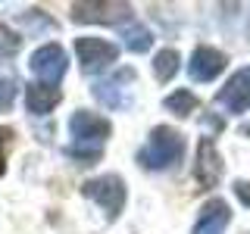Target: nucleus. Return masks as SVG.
I'll list each match as a JSON object with an SVG mask.
<instances>
[{
    "label": "nucleus",
    "mask_w": 250,
    "mask_h": 234,
    "mask_svg": "<svg viewBox=\"0 0 250 234\" xmlns=\"http://www.w3.org/2000/svg\"><path fill=\"white\" fill-rule=\"evenodd\" d=\"M234 197L244 206H250V181H234Z\"/></svg>",
    "instance_id": "aec40b11"
},
{
    "label": "nucleus",
    "mask_w": 250,
    "mask_h": 234,
    "mask_svg": "<svg viewBox=\"0 0 250 234\" xmlns=\"http://www.w3.org/2000/svg\"><path fill=\"white\" fill-rule=\"evenodd\" d=\"M69 131H72V147H66V153L78 166H94L104 153V140L109 137L113 125L91 109H78L69 119Z\"/></svg>",
    "instance_id": "f257e3e1"
},
{
    "label": "nucleus",
    "mask_w": 250,
    "mask_h": 234,
    "mask_svg": "<svg viewBox=\"0 0 250 234\" xmlns=\"http://www.w3.org/2000/svg\"><path fill=\"white\" fill-rule=\"evenodd\" d=\"M194 178L200 187H216L222 178V156H219L213 137H200L197 159H194Z\"/></svg>",
    "instance_id": "0eeeda50"
},
{
    "label": "nucleus",
    "mask_w": 250,
    "mask_h": 234,
    "mask_svg": "<svg viewBox=\"0 0 250 234\" xmlns=\"http://www.w3.org/2000/svg\"><path fill=\"white\" fill-rule=\"evenodd\" d=\"M60 100H62V91L57 88V84L38 81V84H28V88H25V103H28V113L31 116L53 113V106H57Z\"/></svg>",
    "instance_id": "f8f14e48"
},
{
    "label": "nucleus",
    "mask_w": 250,
    "mask_h": 234,
    "mask_svg": "<svg viewBox=\"0 0 250 234\" xmlns=\"http://www.w3.org/2000/svg\"><path fill=\"white\" fill-rule=\"evenodd\" d=\"M66 50H62L60 44H44L38 47L35 53H31V72H35L38 78H44V84L50 81H60L62 75H66Z\"/></svg>",
    "instance_id": "423d86ee"
},
{
    "label": "nucleus",
    "mask_w": 250,
    "mask_h": 234,
    "mask_svg": "<svg viewBox=\"0 0 250 234\" xmlns=\"http://www.w3.org/2000/svg\"><path fill=\"white\" fill-rule=\"evenodd\" d=\"M16 94H19V81L13 75H0V109H13Z\"/></svg>",
    "instance_id": "f3484780"
},
{
    "label": "nucleus",
    "mask_w": 250,
    "mask_h": 234,
    "mask_svg": "<svg viewBox=\"0 0 250 234\" xmlns=\"http://www.w3.org/2000/svg\"><path fill=\"white\" fill-rule=\"evenodd\" d=\"M10 144H13V128L0 125V175L6 172V153H10Z\"/></svg>",
    "instance_id": "a211bd4d"
},
{
    "label": "nucleus",
    "mask_w": 250,
    "mask_h": 234,
    "mask_svg": "<svg viewBox=\"0 0 250 234\" xmlns=\"http://www.w3.org/2000/svg\"><path fill=\"white\" fill-rule=\"evenodd\" d=\"M19 22H22L25 28H31V31L38 28V22H41V25H53L50 19H44V13H41V10H28V13H22V16H19Z\"/></svg>",
    "instance_id": "6ab92c4d"
},
{
    "label": "nucleus",
    "mask_w": 250,
    "mask_h": 234,
    "mask_svg": "<svg viewBox=\"0 0 250 234\" xmlns=\"http://www.w3.org/2000/svg\"><path fill=\"white\" fill-rule=\"evenodd\" d=\"M163 106L169 109V113H175V116H191L194 109H197V97H194L191 91H175V94H169L166 100H163Z\"/></svg>",
    "instance_id": "2eb2a0df"
},
{
    "label": "nucleus",
    "mask_w": 250,
    "mask_h": 234,
    "mask_svg": "<svg viewBox=\"0 0 250 234\" xmlns=\"http://www.w3.org/2000/svg\"><path fill=\"white\" fill-rule=\"evenodd\" d=\"M225 62H229V57H225L222 50H216V47H197V50L191 53V62H188V75L194 78V81H213V78L225 69Z\"/></svg>",
    "instance_id": "9d476101"
},
{
    "label": "nucleus",
    "mask_w": 250,
    "mask_h": 234,
    "mask_svg": "<svg viewBox=\"0 0 250 234\" xmlns=\"http://www.w3.org/2000/svg\"><path fill=\"white\" fill-rule=\"evenodd\" d=\"M185 156V137L182 131L169 128V125H156L150 131V140L138 150V162L147 172H166Z\"/></svg>",
    "instance_id": "f03ea898"
},
{
    "label": "nucleus",
    "mask_w": 250,
    "mask_h": 234,
    "mask_svg": "<svg viewBox=\"0 0 250 234\" xmlns=\"http://www.w3.org/2000/svg\"><path fill=\"white\" fill-rule=\"evenodd\" d=\"M125 19H131V3H122V0H84V3H72V22L119 25Z\"/></svg>",
    "instance_id": "20e7f679"
},
{
    "label": "nucleus",
    "mask_w": 250,
    "mask_h": 234,
    "mask_svg": "<svg viewBox=\"0 0 250 234\" xmlns=\"http://www.w3.org/2000/svg\"><path fill=\"white\" fill-rule=\"evenodd\" d=\"M122 38H125V47H128L131 53H147L153 44V35L147 25H141V22H131V25L122 28Z\"/></svg>",
    "instance_id": "ddd939ff"
},
{
    "label": "nucleus",
    "mask_w": 250,
    "mask_h": 234,
    "mask_svg": "<svg viewBox=\"0 0 250 234\" xmlns=\"http://www.w3.org/2000/svg\"><path fill=\"white\" fill-rule=\"evenodd\" d=\"M229 222H231V209H229V203L216 197V200H209L207 206L200 209V218H197V225H194V231H191V234H225Z\"/></svg>",
    "instance_id": "9b49d317"
},
{
    "label": "nucleus",
    "mask_w": 250,
    "mask_h": 234,
    "mask_svg": "<svg viewBox=\"0 0 250 234\" xmlns=\"http://www.w3.org/2000/svg\"><path fill=\"white\" fill-rule=\"evenodd\" d=\"M216 103L225 106L231 116L244 113L250 106V69H238V72L225 81V88L216 94Z\"/></svg>",
    "instance_id": "1a4fd4ad"
},
{
    "label": "nucleus",
    "mask_w": 250,
    "mask_h": 234,
    "mask_svg": "<svg viewBox=\"0 0 250 234\" xmlns=\"http://www.w3.org/2000/svg\"><path fill=\"white\" fill-rule=\"evenodd\" d=\"M82 194L88 200H94L100 209H106V218L116 222L125 206V181L119 175H100V178H91V181L82 184Z\"/></svg>",
    "instance_id": "7ed1b4c3"
},
{
    "label": "nucleus",
    "mask_w": 250,
    "mask_h": 234,
    "mask_svg": "<svg viewBox=\"0 0 250 234\" xmlns=\"http://www.w3.org/2000/svg\"><path fill=\"white\" fill-rule=\"evenodd\" d=\"M131 81H135V69H119L113 78L94 84V97H97L104 106H109V109H125V106L131 103L128 88H125V84H131Z\"/></svg>",
    "instance_id": "6e6552de"
},
{
    "label": "nucleus",
    "mask_w": 250,
    "mask_h": 234,
    "mask_svg": "<svg viewBox=\"0 0 250 234\" xmlns=\"http://www.w3.org/2000/svg\"><path fill=\"white\" fill-rule=\"evenodd\" d=\"M178 66H182V57H178L172 47L160 50V53H156V59H153V75H156V81H160V84L172 81V75L178 72Z\"/></svg>",
    "instance_id": "4468645a"
},
{
    "label": "nucleus",
    "mask_w": 250,
    "mask_h": 234,
    "mask_svg": "<svg viewBox=\"0 0 250 234\" xmlns=\"http://www.w3.org/2000/svg\"><path fill=\"white\" fill-rule=\"evenodd\" d=\"M19 47H22V38L16 35V31H10L6 25H0V62L16 57V53H19Z\"/></svg>",
    "instance_id": "dca6fc26"
},
{
    "label": "nucleus",
    "mask_w": 250,
    "mask_h": 234,
    "mask_svg": "<svg viewBox=\"0 0 250 234\" xmlns=\"http://www.w3.org/2000/svg\"><path fill=\"white\" fill-rule=\"evenodd\" d=\"M75 53H78V66H82V72L84 75H97V72H104L106 66L116 62L119 47H116L113 41H104V38L82 35V38H75Z\"/></svg>",
    "instance_id": "39448f33"
}]
</instances>
